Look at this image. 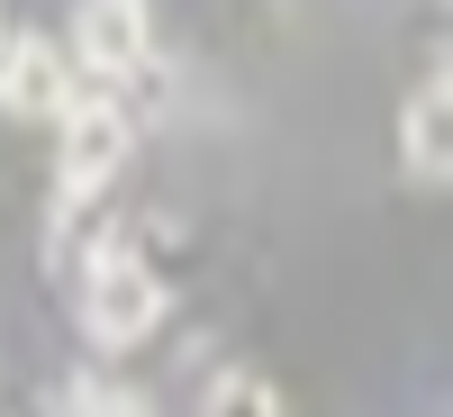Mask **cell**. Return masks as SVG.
I'll use <instances>...</instances> for the list:
<instances>
[{
    "label": "cell",
    "mask_w": 453,
    "mask_h": 417,
    "mask_svg": "<svg viewBox=\"0 0 453 417\" xmlns=\"http://www.w3.org/2000/svg\"><path fill=\"white\" fill-rule=\"evenodd\" d=\"M82 327H91V345H109V354H127V345H145V336L164 327V273L127 236H100L91 273H82Z\"/></svg>",
    "instance_id": "1"
},
{
    "label": "cell",
    "mask_w": 453,
    "mask_h": 417,
    "mask_svg": "<svg viewBox=\"0 0 453 417\" xmlns=\"http://www.w3.org/2000/svg\"><path fill=\"white\" fill-rule=\"evenodd\" d=\"M127 145H136V127H127V109L109 100V91H82L55 119V200H100L109 181L127 173Z\"/></svg>",
    "instance_id": "2"
},
{
    "label": "cell",
    "mask_w": 453,
    "mask_h": 417,
    "mask_svg": "<svg viewBox=\"0 0 453 417\" xmlns=\"http://www.w3.org/2000/svg\"><path fill=\"white\" fill-rule=\"evenodd\" d=\"M73 64H82L91 82L145 73L155 64V19H145V0H82V19H73Z\"/></svg>",
    "instance_id": "3"
},
{
    "label": "cell",
    "mask_w": 453,
    "mask_h": 417,
    "mask_svg": "<svg viewBox=\"0 0 453 417\" xmlns=\"http://www.w3.org/2000/svg\"><path fill=\"white\" fill-rule=\"evenodd\" d=\"M82 100V73L55 36H10V64H0V109H19V119H64V109Z\"/></svg>",
    "instance_id": "4"
},
{
    "label": "cell",
    "mask_w": 453,
    "mask_h": 417,
    "mask_svg": "<svg viewBox=\"0 0 453 417\" xmlns=\"http://www.w3.org/2000/svg\"><path fill=\"white\" fill-rule=\"evenodd\" d=\"M399 173L418 191H444V173H453V91H444V73H426L399 100Z\"/></svg>",
    "instance_id": "5"
},
{
    "label": "cell",
    "mask_w": 453,
    "mask_h": 417,
    "mask_svg": "<svg viewBox=\"0 0 453 417\" xmlns=\"http://www.w3.org/2000/svg\"><path fill=\"white\" fill-rule=\"evenodd\" d=\"M200 417H281V390L263 382V372H218L209 399H200Z\"/></svg>",
    "instance_id": "6"
},
{
    "label": "cell",
    "mask_w": 453,
    "mask_h": 417,
    "mask_svg": "<svg viewBox=\"0 0 453 417\" xmlns=\"http://www.w3.org/2000/svg\"><path fill=\"white\" fill-rule=\"evenodd\" d=\"M64 417H155V408H145L136 390H119V382H82L64 399Z\"/></svg>",
    "instance_id": "7"
},
{
    "label": "cell",
    "mask_w": 453,
    "mask_h": 417,
    "mask_svg": "<svg viewBox=\"0 0 453 417\" xmlns=\"http://www.w3.org/2000/svg\"><path fill=\"white\" fill-rule=\"evenodd\" d=\"M10 36H19V27H0V64H10Z\"/></svg>",
    "instance_id": "8"
}]
</instances>
